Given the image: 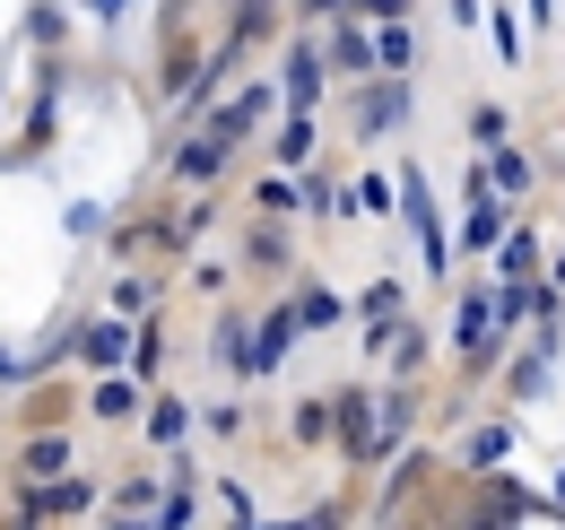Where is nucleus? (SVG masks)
<instances>
[{"label": "nucleus", "mask_w": 565, "mask_h": 530, "mask_svg": "<svg viewBox=\"0 0 565 530\" xmlns=\"http://www.w3.org/2000/svg\"><path fill=\"white\" fill-rule=\"evenodd\" d=\"M409 218H418V244H426V262H444V226H435V209H426V183H409Z\"/></svg>", "instance_id": "obj_1"}, {"label": "nucleus", "mask_w": 565, "mask_h": 530, "mask_svg": "<svg viewBox=\"0 0 565 530\" xmlns=\"http://www.w3.org/2000/svg\"><path fill=\"white\" fill-rule=\"evenodd\" d=\"M9 374H18V365H9V357H0V383H9Z\"/></svg>", "instance_id": "obj_7"}, {"label": "nucleus", "mask_w": 565, "mask_h": 530, "mask_svg": "<svg viewBox=\"0 0 565 530\" xmlns=\"http://www.w3.org/2000/svg\"><path fill=\"white\" fill-rule=\"evenodd\" d=\"M557 496H565V478H557Z\"/></svg>", "instance_id": "obj_8"}, {"label": "nucleus", "mask_w": 565, "mask_h": 530, "mask_svg": "<svg viewBox=\"0 0 565 530\" xmlns=\"http://www.w3.org/2000/svg\"><path fill=\"white\" fill-rule=\"evenodd\" d=\"M287 331H296V322H270V331H262V365H253V374H270V365H279V348H287Z\"/></svg>", "instance_id": "obj_6"}, {"label": "nucleus", "mask_w": 565, "mask_h": 530, "mask_svg": "<svg viewBox=\"0 0 565 530\" xmlns=\"http://www.w3.org/2000/svg\"><path fill=\"white\" fill-rule=\"evenodd\" d=\"M365 314L383 322V314H401V278H383V287H365Z\"/></svg>", "instance_id": "obj_2"}, {"label": "nucleus", "mask_w": 565, "mask_h": 530, "mask_svg": "<svg viewBox=\"0 0 565 530\" xmlns=\"http://www.w3.org/2000/svg\"><path fill=\"white\" fill-rule=\"evenodd\" d=\"M217 357H226V365L244 374V322H217Z\"/></svg>", "instance_id": "obj_4"}, {"label": "nucleus", "mask_w": 565, "mask_h": 530, "mask_svg": "<svg viewBox=\"0 0 565 530\" xmlns=\"http://www.w3.org/2000/svg\"><path fill=\"white\" fill-rule=\"evenodd\" d=\"M287 96H296V105L313 96V53H296V62H287Z\"/></svg>", "instance_id": "obj_3"}, {"label": "nucleus", "mask_w": 565, "mask_h": 530, "mask_svg": "<svg viewBox=\"0 0 565 530\" xmlns=\"http://www.w3.org/2000/svg\"><path fill=\"white\" fill-rule=\"evenodd\" d=\"M183 174H217V139H192V148H183Z\"/></svg>", "instance_id": "obj_5"}]
</instances>
